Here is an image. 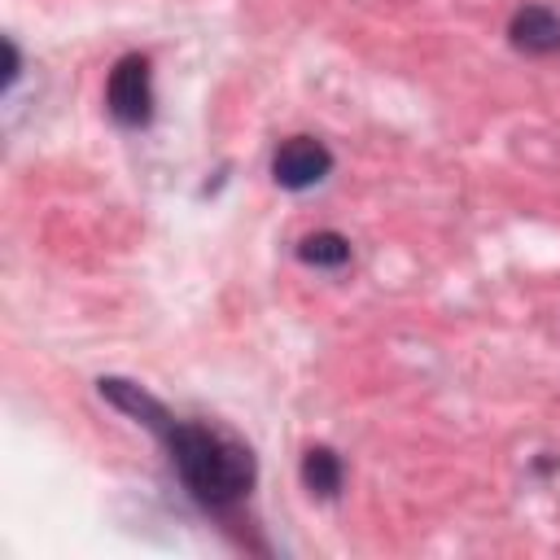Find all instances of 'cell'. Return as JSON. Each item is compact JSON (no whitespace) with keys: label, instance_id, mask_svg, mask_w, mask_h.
<instances>
[{"label":"cell","instance_id":"1","mask_svg":"<svg viewBox=\"0 0 560 560\" xmlns=\"http://www.w3.org/2000/svg\"><path fill=\"white\" fill-rule=\"evenodd\" d=\"M101 398L114 402L118 411H127L131 420H140L144 429H153L184 481V490L210 508V512H228L236 508L249 486H254V455L232 442L228 433H214L206 424H192V420H175L153 394H144L136 381H122V376H101L96 381Z\"/></svg>","mask_w":560,"mask_h":560},{"label":"cell","instance_id":"2","mask_svg":"<svg viewBox=\"0 0 560 560\" xmlns=\"http://www.w3.org/2000/svg\"><path fill=\"white\" fill-rule=\"evenodd\" d=\"M105 105L114 114V122L122 127H144L153 118V66L140 52L118 57V66L109 70L105 83Z\"/></svg>","mask_w":560,"mask_h":560},{"label":"cell","instance_id":"3","mask_svg":"<svg viewBox=\"0 0 560 560\" xmlns=\"http://www.w3.org/2000/svg\"><path fill=\"white\" fill-rule=\"evenodd\" d=\"M332 171V153L324 140L315 136H289L276 153H271V179L289 192H306L315 188L319 179H328Z\"/></svg>","mask_w":560,"mask_h":560},{"label":"cell","instance_id":"4","mask_svg":"<svg viewBox=\"0 0 560 560\" xmlns=\"http://www.w3.org/2000/svg\"><path fill=\"white\" fill-rule=\"evenodd\" d=\"M508 39H512V48H521L529 57H551V52H560V13L547 4H525L512 13Z\"/></svg>","mask_w":560,"mask_h":560},{"label":"cell","instance_id":"5","mask_svg":"<svg viewBox=\"0 0 560 560\" xmlns=\"http://www.w3.org/2000/svg\"><path fill=\"white\" fill-rule=\"evenodd\" d=\"M341 455L332 446H311L302 455V486L315 494V499H337L341 490Z\"/></svg>","mask_w":560,"mask_h":560},{"label":"cell","instance_id":"6","mask_svg":"<svg viewBox=\"0 0 560 560\" xmlns=\"http://www.w3.org/2000/svg\"><path fill=\"white\" fill-rule=\"evenodd\" d=\"M298 258H302L306 267L337 271V267L350 262V241H346L341 232H332V228H319V232H306V236L298 241Z\"/></svg>","mask_w":560,"mask_h":560},{"label":"cell","instance_id":"7","mask_svg":"<svg viewBox=\"0 0 560 560\" xmlns=\"http://www.w3.org/2000/svg\"><path fill=\"white\" fill-rule=\"evenodd\" d=\"M4 57H9V66H4V83L13 88V83H18V74H22V52H18V44H13V39H4Z\"/></svg>","mask_w":560,"mask_h":560}]
</instances>
